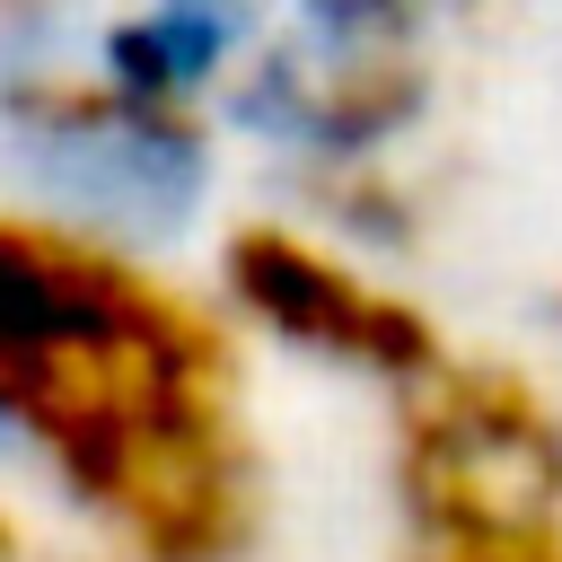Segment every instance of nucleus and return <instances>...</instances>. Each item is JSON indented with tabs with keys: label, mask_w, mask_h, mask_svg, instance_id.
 <instances>
[{
	"label": "nucleus",
	"mask_w": 562,
	"mask_h": 562,
	"mask_svg": "<svg viewBox=\"0 0 562 562\" xmlns=\"http://www.w3.org/2000/svg\"><path fill=\"white\" fill-rule=\"evenodd\" d=\"M299 202L316 211L325 246H360V255H413L430 237V202L413 176H395L386 158H342V167H299Z\"/></svg>",
	"instance_id": "6"
},
{
	"label": "nucleus",
	"mask_w": 562,
	"mask_h": 562,
	"mask_svg": "<svg viewBox=\"0 0 562 562\" xmlns=\"http://www.w3.org/2000/svg\"><path fill=\"white\" fill-rule=\"evenodd\" d=\"M386 492L413 544L562 536V404L483 351H448L395 395Z\"/></svg>",
	"instance_id": "3"
},
{
	"label": "nucleus",
	"mask_w": 562,
	"mask_h": 562,
	"mask_svg": "<svg viewBox=\"0 0 562 562\" xmlns=\"http://www.w3.org/2000/svg\"><path fill=\"white\" fill-rule=\"evenodd\" d=\"M61 26H70V0H0V70L61 61Z\"/></svg>",
	"instance_id": "8"
},
{
	"label": "nucleus",
	"mask_w": 562,
	"mask_h": 562,
	"mask_svg": "<svg viewBox=\"0 0 562 562\" xmlns=\"http://www.w3.org/2000/svg\"><path fill=\"white\" fill-rule=\"evenodd\" d=\"M501 0H299V26L325 44H422L439 18H492Z\"/></svg>",
	"instance_id": "7"
},
{
	"label": "nucleus",
	"mask_w": 562,
	"mask_h": 562,
	"mask_svg": "<svg viewBox=\"0 0 562 562\" xmlns=\"http://www.w3.org/2000/svg\"><path fill=\"white\" fill-rule=\"evenodd\" d=\"M220 307L246 334H263L299 360L378 378L395 395L448 360V334L422 299H404L360 255L325 246L299 220H228L220 228Z\"/></svg>",
	"instance_id": "4"
},
{
	"label": "nucleus",
	"mask_w": 562,
	"mask_h": 562,
	"mask_svg": "<svg viewBox=\"0 0 562 562\" xmlns=\"http://www.w3.org/2000/svg\"><path fill=\"white\" fill-rule=\"evenodd\" d=\"M430 88L439 79L422 44H325L290 26V35H263L220 97H228V123L290 149L299 167H342V158H386L430 114Z\"/></svg>",
	"instance_id": "5"
},
{
	"label": "nucleus",
	"mask_w": 562,
	"mask_h": 562,
	"mask_svg": "<svg viewBox=\"0 0 562 562\" xmlns=\"http://www.w3.org/2000/svg\"><path fill=\"white\" fill-rule=\"evenodd\" d=\"M0 132L35 211L105 246L167 237L211 193V123L193 105H149L79 61L0 70Z\"/></svg>",
	"instance_id": "2"
},
{
	"label": "nucleus",
	"mask_w": 562,
	"mask_h": 562,
	"mask_svg": "<svg viewBox=\"0 0 562 562\" xmlns=\"http://www.w3.org/2000/svg\"><path fill=\"white\" fill-rule=\"evenodd\" d=\"M0 562H26V527H18L9 501H0Z\"/></svg>",
	"instance_id": "9"
},
{
	"label": "nucleus",
	"mask_w": 562,
	"mask_h": 562,
	"mask_svg": "<svg viewBox=\"0 0 562 562\" xmlns=\"http://www.w3.org/2000/svg\"><path fill=\"white\" fill-rule=\"evenodd\" d=\"M0 439L123 562H246L272 474L246 422V325L132 246L0 202Z\"/></svg>",
	"instance_id": "1"
}]
</instances>
